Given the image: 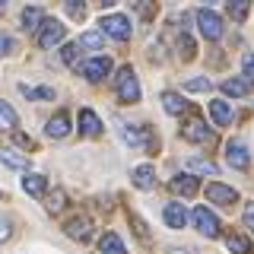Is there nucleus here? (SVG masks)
I'll return each mask as SVG.
<instances>
[{
	"instance_id": "f257e3e1",
	"label": "nucleus",
	"mask_w": 254,
	"mask_h": 254,
	"mask_svg": "<svg viewBox=\"0 0 254 254\" xmlns=\"http://www.w3.org/2000/svg\"><path fill=\"white\" fill-rule=\"evenodd\" d=\"M102 32H105L108 38H115V42H127V38L133 35V26L130 19H127L124 13H111V16H102Z\"/></svg>"
},
{
	"instance_id": "f03ea898",
	"label": "nucleus",
	"mask_w": 254,
	"mask_h": 254,
	"mask_svg": "<svg viewBox=\"0 0 254 254\" xmlns=\"http://www.w3.org/2000/svg\"><path fill=\"white\" fill-rule=\"evenodd\" d=\"M118 99L124 105H137L140 102V83L130 67H121V73H118Z\"/></svg>"
},
{
	"instance_id": "7ed1b4c3",
	"label": "nucleus",
	"mask_w": 254,
	"mask_h": 254,
	"mask_svg": "<svg viewBox=\"0 0 254 254\" xmlns=\"http://www.w3.org/2000/svg\"><path fill=\"white\" fill-rule=\"evenodd\" d=\"M64 35H67V29H64L58 19H42L35 42H38V48H54V45L64 42Z\"/></svg>"
},
{
	"instance_id": "20e7f679",
	"label": "nucleus",
	"mask_w": 254,
	"mask_h": 254,
	"mask_svg": "<svg viewBox=\"0 0 254 254\" xmlns=\"http://www.w3.org/2000/svg\"><path fill=\"white\" fill-rule=\"evenodd\" d=\"M190 219H194V226H197V232H200L203 238H216L222 232V226H219V219L213 216V210H206V206H197L194 213H190Z\"/></svg>"
},
{
	"instance_id": "39448f33",
	"label": "nucleus",
	"mask_w": 254,
	"mask_h": 254,
	"mask_svg": "<svg viewBox=\"0 0 254 254\" xmlns=\"http://www.w3.org/2000/svg\"><path fill=\"white\" fill-rule=\"evenodd\" d=\"M79 73H83L89 83H102L108 73H111V58H105V54H99V58H89L79 64Z\"/></svg>"
},
{
	"instance_id": "423d86ee",
	"label": "nucleus",
	"mask_w": 254,
	"mask_h": 254,
	"mask_svg": "<svg viewBox=\"0 0 254 254\" xmlns=\"http://www.w3.org/2000/svg\"><path fill=\"white\" fill-rule=\"evenodd\" d=\"M197 29L203 32V38H210V42H219L226 26H222V19L213 10H197Z\"/></svg>"
},
{
	"instance_id": "0eeeda50",
	"label": "nucleus",
	"mask_w": 254,
	"mask_h": 254,
	"mask_svg": "<svg viewBox=\"0 0 254 254\" xmlns=\"http://www.w3.org/2000/svg\"><path fill=\"white\" fill-rule=\"evenodd\" d=\"M181 133H185V140H190V143H210L213 140V130L200 121V115H190L185 121V127H181Z\"/></svg>"
},
{
	"instance_id": "6e6552de",
	"label": "nucleus",
	"mask_w": 254,
	"mask_h": 254,
	"mask_svg": "<svg viewBox=\"0 0 254 254\" xmlns=\"http://www.w3.org/2000/svg\"><path fill=\"white\" fill-rule=\"evenodd\" d=\"M92 219L89 216H70L67 226H64V232H67L70 238H76V242H89L92 238Z\"/></svg>"
},
{
	"instance_id": "1a4fd4ad",
	"label": "nucleus",
	"mask_w": 254,
	"mask_h": 254,
	"mask_svg": "<svg viewBox=\"0 0 254 254\" xmlns=\"http://www.w3.org/2000/svg\"><path fill=\"white\" fill-rule=\"evenodd\" d=\"M226 162L232 165V169H248V162H251L248 146H245L242 140H229L226 143Z\"/></svg>"
},
{
	"instance_id": "9d476101",
	"label": "nucleus",
	"mask_w": 254,
	"mask_h": 254,
	"mask_svg": "<svg viewBox=\"0 0 254 254\" xmlns=\"http://www.w3.org/2000/svg\"><path fill=\"white\" fill-rule=\"evenodd\" d=\"M121 137H124L127 146H146V143H153V133H149L146 127L130 124V121H124V124H121Z\"/></svg>"
},
{
	"instance_id": "9b49d317",
	"label": "nucleus",
	"mask_w": 254,
	"mask_h": 254,
	"mask_svg": "<svg viewBox=\"0 0 254 254\" xmlns=\"http://www.w3.org/2000/svg\"><path fill=\"white\" fill-rule=\"evenodd\" d=\"M206 197H210L213 203H219V206H232V203H238V194H235V188H229V185H210L206 188Z\"/></svg>"
},
{
	"instance_id": "f8f14e48",
	"label": "nucleus",
	"mask_w": 254,
	"mask_h": 254,
	"mask_svg": "<svg viewBox=\"0 0 254 254\" xmlns=\"http://www.w3.org/2000/svg\"><path fill=\"white\" fill-rule=\"evenodd\" d=\"M210 118H213V124L216 127H229L232 124V118H235V111H232V102H210Z\"/></svg>"
},
{
	"instance_id": "ddd939ff",
	"label": "nucleus",
	"mask_w": 254,
	"mask_h": 254,
	"mask_svg": "<svg viewBox=\"0 0 254 254\" xmlns=\"http://www.w3.org/2000/svg\"><path fill=\"white\" fill-rule=\"evenodd\" d=\"M172 194H181V197H194L197 188H200V178H194V175H178V178L169 181Z\"/></svg>"
},
{
	"instance_id": "4468645a",
	"label": "nucleus",
	"mask_w": 254,
	"mask_h": 254,
	"mask_svg": "<svg viewBox=\"0 0 254 254\" xmlns=\"http://www.w3.org/2000/svg\"><path fill=\"white\" fill-rule=\"evenodd\" d=\"M45 133H48V137H54V140L67 137V133H70V115H67V111H58V115H51V121L45 124Z\"/></svg>"
},
{
	"instance_id": "2eb2a0df",
	"label": "nucleus",
	"mask_w": 254,
	"mask_h": 254,
	"mask_svg": "<svg viewBox=\"0 0 254 254\" xmlns=\"http://www.w3.org/2000/svg\"><path fill=\"white\" fill-rule=\"evenodd\" d=\"M79 133H86V137H99L102 133V118L95 115L92 108L79 111Z\"/></svg>"
},
{
	"instance_id": "dca6fc26",
	"label": "nucleus",
	"mask_w": 254,
	"mask_h": 254,
	"mask_svg": "<svg viewBox=\"0 0 254 254\" xmlns=\"http://www.w3.org/2000/svg\"><path fill=\"white\" fill-rule=\"evenodd\" d=\"M130 178H133V188H140V190H153L156 188V169L153 165H137Z\"/></svg>"
},
{
	"instance_id": "f3484780",
	"label": "nucleus",
	"mask_w": 254,
	"mask_h": 254,
	"mask_svg": "<svg viewBox=\"0 0 254 254\" xmlns=\"http://www.w3.org/2000/svg\"><path fill=\"white\" fill-rule=\"evenodd\" d=\"M22 188H26V194H32V197H45L48 194V178H45V175H38V172H26Z\"/></svg>"
},
{
	"instance_id": "a211bd4d",
	"label": "nucleus",
	"mask_w": 254,
	"mask_h": 254,
	"mask_svg": "<svg viewBox=\"0 0 254 254\" xmlns=\"http://www.w3.org/2000/svg\"><path fill=\"white\" fill-rule=\"evenodd\" d=\"M16 127H19V115H16V108L10 102L0 99V133H13Z\"/></svg>"
},
{
	"instance_id": "6ab92c4d",
	"label": "nucleus",
	"mask_w": 254,
	"mask_h": 254,
	"mask_svg": "<svg viewBox=\"0 0 254 254\" xmlns=\"http://www.w3.org/2000/svg\"><path fill=\"white\" fill-rule=\"evenodd\" d=\"M162 108L169 111L172 118H181V115H188V111H190V105L181 99L178 92H165V95H162Z\"/></svg>"
},
{
	"instance_id": "aec40b11",
	"label": "nucleus",
	"mask_w": 254,
	"mask_h": 254,
	"mask_svg": "<svg viewBox=\"0 0 254 254\" xmlns=\"http://www.w3.org/2000/svg\"><path fill=\"white\" fill-rule=\"evenodd\" d=\"M162 219L169 222L172 229H185V222H188V213H185V206H181V203H165V210H162Z\"/></svg>"
},
{
	"instance_id": "412c9836",
	"label": "nucleus",
	"mask_w": 254,
	"mask_h": 254,
	"mask_svg": "<svg viewBox=\"0 0 254 254\" xmlns=\"http://www.w3.org/2000/svg\"><path fill=\"white\" fill-rule=\"evenodd\" d=\"M99 251L102 254H127V248H124V242H121V235L118 232H105L99 238Z\"/></svg>"
},
{
	"instance_id": "4be33fe9",
	"label": "nucleus",
	"mask_w": 254,
	"mask_h": 254,
	"mask_svg": "<svg viewBox=\"0 0 254 254\" xmlns=\"http://www.w3.org/2000/svg\"><path fill=\"white\" fill-rule=\"evenodd\" d=\"M226 245H229V251H232V254H254V245L248 242V235H242V232H229L226 235Z\"/></svg>"
},
{
	"instance_id": "5701e85b",
	"label": "nucleus",
	"mask_w": 254,
	"mask_h": 254,
	"mask_svg": "<svg viewBox=\"0 0 254 254\" xmlns=\"http://www.w3.org/2000/svg\"><path fill=\"white\" fill-rule=\"evenodd\" d=\"M248 89H251V83L248 79H226V83H222V95H226V99H242V95H248Z\"/></svg>"
},
{
	"instance_id": "b1692460",
	"label": "nucleus",
	"mask_w": 254,
	"mask_h": 254,
	"mask_svg": "<svg viewBox=\"0 0 254 254\" xmlns=\"http://www.w3.org/2000/svg\"><path fill=\"white\" fill-rule=\"evenodd\" d=\"M64 206H67V190H51V194H45V210L51 213V216H58Z\"/></svg>"
},
{
	"instance_id": "393cba45",
	"label": "nucleus",
	"mask_w": 254,
	"mask_h": 254,
	"mask_svg": "<svg viewBox=\"0 0 254 254\" xmlns=\"http://www.w3.org/2000/svg\"><path fill=\"white\" fill-rule=\"evenodd\" d=\"M42 19H45L42 6H26V10H22V29H26V32L38 29V26H42Z\"/></svg>"
},
{
	"instance_id": "a878e982",
	"label": "nucleus",
	"mask_w": 254,
	"mask_h": 254,
	"mask_svg": "<svg viewBox=\"0 0 254 254\" xmlns=\"http://www.w3.org/2000/svg\"><path fill=\"white\" fill-rule=\"evenodd\" d=\"M0 162H3V165H10V169H16V172H26L29 169V159L26 156H19V153H16V149H0Z\"/></svg>"
},
{
	"instance_id": "bb28decb",
	"label": "nucleus",
	"mask_w": 254,
	"mask_h": 254,
	"mask_svg": "<svg viewBox=\"0 0 254 254\" xmlns=\"http://www.w3.org/2000/svg\"><path fill=\"white\" fill-rule=\"evenodd\" d=\"M226 6H229V16L235 22H245L251 13V0H226Z\"/></svg>"
},
{
	"instance_id": "cd10ccee",
	"label": "nucleus",
	"mask_w": 254,
	"mask_h": 254,
	"mask_svg": "<svg viewBox=\"0 0 254 254\" xmlns=\"http://www.w3.org/2000/svg\"><path fill=\"white\" fill-rule=\"evenodd\" d=\"M188 169H190V172H197V175H216V172H219V165H216V162H210V159L194 156V159L188 162Z\"/></svg>"
},
{
	"instance_id": "c85d7f7f",
	"label": "nucleus",
	"mask_w": 254,
	"mask_h": 254,
	"mask_svg": "<svg viewBox=\"0 0 254 254\" xmlns=\"http://www.w3.org/2000/svg\"><path fill=\"white\" fill-rule=\"evenodd\" d=\"M64 10L73 22H83L86 19V0H64Z\"/></svg>"
},
{
	"instance_id": "c756f323",
	"label": "nucleus",
	"mask_w": 254,
	"mask_h": 254,
	"mask_svg": "<svg viewBox=\"0 0 254 254\" xmlns=\"http://www.w3.org/2000/svg\"><path fill=\"white\" fill-rule=\"evenodd\" d=\"M102 42H105V32H83V38H79V45L89 51H102Z\"/></svg>"
},
{
	"instance_id": "7c9ffc66",
	"label": "nucleus",
	"mask_w": 254,
	"mask_h": 254,
	"mask_svg": "<svg viewBox=\"0 0 254 254\" xmlns=\"http://www.w3.org/2000/svg\"><path fill=\"white\" fill-rule=\"evenodd\" d=\"M79 48H83V45H73V42L61 48V61L67 64V67H76V64H79Z\"/></svg>"
},
{
	"instance_id": "2f4dec72",
	"label": "nucleus",
	"mask_w": 254,
	"mask_h": 254,
	"mask_svg": "<svg viewBox=\"0 0 254 254\" xmlns=\"http://www.w3.org/2000/svg\"><path fill=\"white\" fill-rule=\"evenodd\" d=\"M194 51H197L194 38H190V35H178V54H181V61H190V58H194Z\"/></svg>"
},
{
	"instance_id": "473e14b6",
	"label": "nucleus",
	"mask_w": 254,
	"mask_h": 254,
	"mask_svg": "<svg viewBox=\"0 0 254 254\" xmlns=\"http://www.w3.org/2000/svg\"><path fill=\"white\" fill-rule=\"evenodd\" d=\"M133 6H137L140 19H146V22L156 16V0H133Z\"/></svg>"
},
{
	"instance_id": "72a5a7b5",
	"label": "nucleus",
	"mask_w": 254,
	"mask_h": 254,
	"mask_svg": "<svg viewBox=\"0 0 254 254\" xmlns=\"http://www.w3.org/2000/svg\"><path fill=\"white\" fill-rule=\"evenodd\" d=\"M130 226H133V232H137L140 242H146V238H149V226H143V219L137 216V213H130Z\"/></svg>"
},
{
	"instance_id": "f704fd0d",
	"label": "nucleus",
	"mask_w": 254,
	"mask_h": 254,
	"mask_svg": "<svg viewBox=\"0 0 254 254\" xmlns=\"http://www.w3.org/2000/svg\"><path fill=\"white\" fill-rule=\"evenodd\" d=\"M10 238H13V219L10 216H0V245L10 242Z\"/></svg>"
},
{
	"instance_id": "c9c22d12",
	"label": "nucleus",
	"mask_w": 254,
	"mask_h": 254,
	"mask_svg": "<svg viewBox=\"0 0 254 254\" xmlns=\"http://www.w3.org/2000/svg\"><path fill=\"white\" fill-rule=\"evenodd\" d=\"M13 51H16V42H13V35L0 32V58H6V54H13Z\"/></svg>"
},
{
	"instance_id": "e433bc0d",
	"label": "nucleus",
	"mask_w": 254,
	"mask_h": 254,
	"mask_svg": "<svg viewBox=\"0 0 254 254\" xmlns=\"http://www.w3.org/2000/svg\"><path fill=\"white\" fill-rule=\"evenodd\" d=\"M188 89L190 92H210V79H203V76H197V79H188Z\"/></svg>"
},
{
	"instance_id": "4c0bfd02",
	"label": "nucleus",
	"mask_w": 254,
	"mask_h": 254,
	"mask_svg": "<svg viewBox=\"0 0 254 254\" xmlns=\"http://www.w3.org/2000/svg\"><path fill=\"white\" fill-rule=\"evenodd\" d=\"M242 70H245V79H248V83H254V54H251V51L242 58Z\"/></svg>"
},
{
	"instance_id": "58836bf2",
	"label": "nucleus",
	"mask_w": 254,
	"mask_h": 254,
	"mask_svg": "<svg viewBox=\"0 0 254 254\" xmlns=\"http://www.w3.org/2000/svg\"><path fill=\"white\" fill-rule=\"evenodd\" d=\"M245 226H248L251 235H254V206H248V210H245Z\"/></svg>"
},
{
	"instance_id": "ea45409f",
	"label": "nucleus",
	"mask_w": 254,
	"mask_h": 254,
	"mask_svg": "<svg viewBox=\"0 0 254 254\" xmlns=\"http://www.w3.org/2000/svg\"><path fill=\"white\" fill-rule=\"evenodd\" d=\"M95 3H102V6H111V3H118V0H95Z\"/></svg>"
},
{
	"instance_id": "a19ab883",
	"label": "nucleus",
	"mask_w": 254,
	"mask_h": 254,
	"mask_svg": "<svg viewBox=\"0 0 254 254\" xmlns=\"http://www.w3.org/2000/svg\"><path fill=\"white\" fill-rule=\"evenodd\" d=\"M6 3H10V0H0V13H3V10H6Z\"/></svg>"
}]
</instances>
